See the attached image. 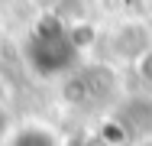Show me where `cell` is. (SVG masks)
Instances as JSON below:
<instances>
[{
	"label": "cell",
	"instance_id": "obj_1",
	"mask_svg": "<svg viewBox=\"0 0 152 146\" xmlns=\"http://www.w3.org/2000/svg\"><path fill=\"white\" fill-rule=\"evenodd\" d=\"M3 146H61V140H58V133L52 127H45V123H23V127H16L7 136Z\"/></svg>",
	"mask_w": 152,
	"mask_h": 146
},
{
	"label": "cell",
	"instance_id": "obj_2",
	"mask_svg": "<svg viewBox=\"0 0 152 146\" xmlns=\"http://www.w3.org/2000/svg\"><path fill=\"white\" fill-rule=\"evenodd\" d=\"M139 75H142L146 81H152V46L142 52V58H139Z\"/></svg>",
	"mask_w": 152,
	"mask_h": 146
},
{
	"label": "cell",
	"instance_id": "obj_3",
	"mask_svg": "<svg viewBox=\"0 0 152 146\" xmlns=\"http://www.w3.org/2000/svg\"><path fill=\"white\" fill-rule=\"evenodd\" d=\"M139 146H152V140H142V143H139Z\"/></svg>",
	"mask_w": 152,
	"mask_h": 146
}]
</instances>
